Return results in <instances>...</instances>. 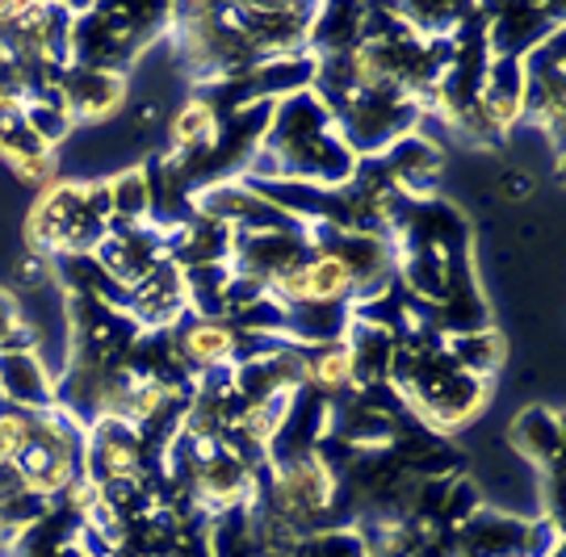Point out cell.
<instances>
[{
  "label": "cell",
  "instance_id": "1",
  "mask_svg": "<svg viewBox=\"0 0 566 557\" xmlns=\"http://www.w3.org/2000/svg\"><path fill=\"white\" fill-rule=\"evenodd\" d=\"M336 498V474L319 458H294L273 470V512L285 524H306L332 507Z\"/></svg>",
  "mask_w": 566,
  "mask_h": 557
},
{
  "label": "cell",
  "instance_id": "2",
  "mask_svg": "<svg viewBox=\"0 0 566 557\" xmlns=\"http://www.w3.org/2000/svg\"><path fill=\"white\" fill-rule=\"evenodd\" d=\"M60 101L72 118L102 122L109 114H118V105L126 101V76L122 72H88V67H76L67 76V84H63Z\"/></svg>",
  "mask_w": 566,
  "mask_h": 557
},
{
  "label": "cell",
  "instance_id": "3",
  "mask_svg": "<svg viewBox=\"0 0 566 557\" xmlns=\"http://www.w3.org/2000/svg\"><path fill=\"white\" fill-rule=\"evenodd\" d=\"M214 139H219V114L206 97L185 101L181 109L172 114V122H168V143H172L177 156H198Z\"/></svg>",
  "mask_w": 566,
  "mask_h": 557
},
{
  "label": "cell",
  "instance_id": "4",
  "mask_svg": "<svg viewBox=\"0 0 566 557\" xmlns=\"http://www.w3.org/2000/svg\"><path fill=\"white\" fill-rule=\"evenodd\" d=\"M512 444H516L525 458H533L542 470H546V458L549 461L558 458V444H563V423H558V416H554V411H546V407H533V411H525V416L516 419V437H512Z\"/></svg>",
  "mask_w": 566,
  "mask_h": 557
},
{
  "label": "cell",
  "instance_id": "5",
  "mask_svg": "<svg viewBox=\"0 0 566 557\" xmlns=\"http://www.w3.org/2000/svg\"><path fill=\"white\" fill-rule=\"evenodd\" d=\"M185 360L198 365V369H219L235 360V332H227L223 323H193L181 336Z\"/></svg>",
  "mask_w": 566,
  "mask_h": 557
},
{
  "label": "cell",
  "instance_id": "6",
  "mask_svg": "<svg viewBox=\"0 0 566 557\" xmlns=\"http://www.w3.org/2000/svg\"><path fill=\"white\" fill-rule=\"evenodd\" d=\"M303 378L315 381L324 395H340V390H348V386L357 381V369H353V353H348V344L336 339V344H324L315 357H306Z\"/></svg>",
  "mask_w": 566,
  "mask_h": 557
},
{
  "label": "cell",
  "instance_id": "7",
  "mask_svg": "<svg viewBox=\"0 0 566 557\" xmlns=\"http://www.w3.org/2000/svg\"><path fill=\"white\" fill-rule=\"evenodd\" d=\"M18 336H25V344H30V327L21 318L18 294L0 285V353H30V348H21Z\"/></svg>",
  "mask_w": 566,
  "mask_h": 557
},
{
  "label": "cell",
  "instance_id": "8",
  "mask_svg": "<svg viewBox=\"0 0 566 557\" xmlns=\"http://www.w3.org/2000/svg\"><path fill=\"white\" fill-rule=\"evenodd\" d=\"M500 193L512 201H525L528 193H533V177H525V172H507V177L500 180Z\"/></svg>",
  "mask_w": 566,
  "mask_h": 557
}]
</instances>
